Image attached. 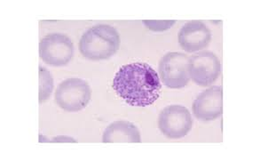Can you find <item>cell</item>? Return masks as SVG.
Returning a JSON list of instances; mask_svg holds the SVG:
<instances>
[{
    "label": "cell",
    "instance_id": "obj_1",
    "mask_svg": "<svg viewBox=\"0 0 260 153\" xmlns=\"http://www.w3.org/2000/svg\"><path fill=\"white\" fill-rule=\"evenodd\" d=\"M113 88L131 106L146 107L160 97L162 85L149 64L134 63L120 68L113 79Z\"/></svg>",
    "mask_w": 260,
    "mask_h": 153
},
{
    "label": "cell",
    "instance_id": "obj_2",
    "mask_svg": "<svg viewBox=\"0 0 260 153\" xmlns=\"http://www.w3.org/2000/svg\"><path fill=\"white\" fill-rule=\"evenodd\" d=\"M120 37L116 28L107 24L91 27L82 36L79 50L89 60H106L118 51Z\"/></svg>",
    "mask_w": 260,
    "mask_h": 153
},
{
    "label": "cell",
    "instance_id": "obj_3",
    "mask_svg": "<svg viewBox=\"0 0 260 153\" xmlns=\"http://www.w3.org/2000/svg\"><path fill=\"white\" fill-rule=\"evenodd\" d=\"M90 85L81 78H68L58 85L55 101L62 110L77 112L85 109L91 100Z\"/></svg>",
    "mask_w": 260,
    "mask_h": 153
},
{
    "label": "cell",
    "instance_id": "obj_4",
    "mask_svg": "<svg viewBox=\"0 0 260 153\" xmlns=\"http://www.w3.org/2000/svg\"><path fill=\"white\" fill-rule=\"evenodd\" d=\"M189 58L185 53L171 52L162 57L159 64V72L162 81L170 88L185 87L189 82Z\"/></svg>",
    "mask_w": 260,
    "mask_h": 153
},
{
    "label": "cell",
    "instance_id": "obj_5",
    "mask_svg": "<svg viewBox=\"0 0 260 153\" xmlns=\"http://www.w3.org/2000/svg\"><path fill=\"white\" fill-rule=\"evenodd\" d=\"M39 54L46 64L52 66H64L74 55V46L67 36L53 33L46 36L40 41Z\"/></svg>",
    "mask_w": 260,
    "mask_h": 153
},
{
    "label": "cell",
    "instance_id": "obj_6",
    "mask_svg": "<svg viewBox=\"0 0 260 153\" xmlns=\"http://www.w3.org/2000/svg\"><path fill=\"white\" fill-rule=\"evenodd\" d=\"M160 130L170 139H180L189 133L193 120L189 110L181 105L166 107L159 116Z\"/></svg>",
    "mask_w": 260,
    "mask_h": 153
},
{
    "label": "cell",
    "instance_id": "obj_7",
    "mask_svg": "<svg viewBox=\"0 0 260 153\" xmlns=\"http://www.w3.org/2000/svg\"><path fill=\"white\" fill-rule=\"evenodd\" d=\"M188 71L190 78L196 84L209 86L218 79L221 72V65L215 53L204 51L190 57Z\"/></svg>",
    "mask_w": 260,
    "mask_h": 153
},
{
    "label": "cell",
    "instance_id": "obj_8",
    "mask_svg": "<svg viewBox=\"0 0 260 153\" xmlns=\"http://www.w3.org/2000/svg\"><path fill=\"white\" fill-rule=\"evenodd\" d=\"M194 116L204 121L214 120L223 113V90L221 86H211L197 96L192 107Z\"/></svg>",
    "mask_w": 260,
    "mask_h": 153
},
{
    "label": "cell",
    "instance_id": "obj_9",
    "mask_svg": "<svg viewBox=\"0 0 260 153\" xmlns=\"http://www.w3.org/2000/svg\"><path fill=\"white\" fill-rule=\"evenodd\" d=\"M178 39L183 49L188 53H193L204 49L210 44L211 32L204 22L191 21L183 25Z\"/></svg>",
    "mask_w": 260,
    "mask_h": 153
},
{
    "label": "cell",
    "instance_id": "obj_10",
    "mask_svg": "<svg viewBox=\"0 0 260 153\" xmlns=\"http://www.w3.org/2000/svg\"><path fill=\"white\" fill-rule=\"evenodd\" d=\"M102 142H141V134L135 125L128 121H116L106 128Z\"/></svg>",
    "mask_w": 260,
    "mask_h": 153
},
{
    "label": "cell",
    "instance_id": "obj_11",
    "mask_svg": "<svg viewBox=\"0 0 260 153\" xmlns=\"http://www.w3.org/2000/svg\"><path fill=\"white\" fill-rule=\"evenodd\" d=\"M39 79H40V93L39 102L43 103L49 98L53 88V80L52 75L46 69L39 68Z\"/></svg>",
    "mask_w": 260,
    "mask_h": 153
},
{
    "label": "cell",
    "instance_id": "obj_12",
    "mask_svg": "<svg viewBox=\"0 0 260 153\" xmlns=\"http://www.w3.org/2000/svg\"><path fill=\"white\" fill-rule=\"evenodd\" d=\"M142 22L153 32H165L169 29L175 23V21H143Z\"/></svg>",
    "mask_w": 260,
    "mask_h": 153
}]
</instances>
